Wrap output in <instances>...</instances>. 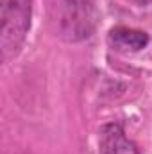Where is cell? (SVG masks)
Instances as JSON below:
<instances>
[{"mask_svg": "<svg viewBox=\"0 0 152 154\" xmlns=\"http://www.w3.org/2000/svg\"><path fill=\"white\" fill-rule=\"evenodd\" d=\"M48 22L57 38L77 43L88 39L97 29V0H47Z\"/></svg>", "mask_w": 152, "mask_h": 154, "instance_id": "cell-1", "label": "cell"}, {"mask_svg": "<svg viewBox=\"0 0 152 154\" xmlns=\"http://www.w3.org/2000/svg\"><path fill=\"white\" fill-rule=\"evenodd\" d=\"M32 0H0V52L11 61L22 48L31 29Z\"/></svg>", "mask_w": 152, "mask_h": 154, "instance_id": "cell-2", "label": "cell"}, {"mask_svg": "<svg viewBox=\"0 0 152 154\" xmlns=\"http://www.w3.org/2000/svg\"><path fill=\"white\" fill-rule=\"evenodd\" d=\"M99 154H140L118 124H106L99 131Z\"/></svg>", "mask_w": 152, "mask_h": 154, "instance_id": "cell-3", "label": "cell"}, {"mask_svg": "<svg viewBox=\"0 0 152 154\" xmlns=\"http://www.w3.org/2000/svg\"><path fill=\"white\" fill-rule=\"evenodd\" d=\"M108 43L118 52H140L149 45V34L138 29L113 27L108 34Z\"/></svg>", "mask_w": 152, "mask_h": 154, "instance_id": "cell-4", "label": "cell"}]
</instances>
